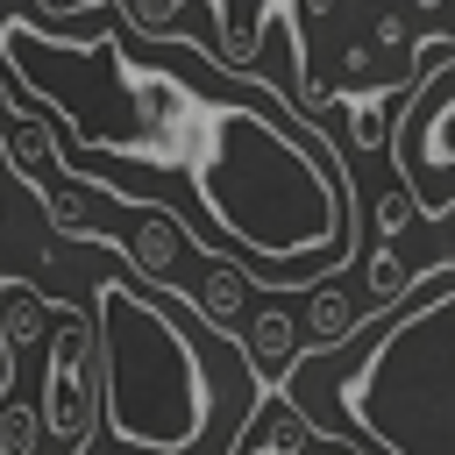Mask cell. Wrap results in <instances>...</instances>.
Wrapping results in <instances>:
<instances>
[{"label":"cell","instance_id":"cell-7","mask_svg":"<svg viewBox=\"0 0 455 455\" xmlns=\"http://www.w3.org/2000/svg\"><path fill=\"white\" fill-rule=\"evenodd\" d=\"M249 291H256V270H249V263L213 256V263H206V277L192 284V306H199V320H206V327L235 334V327H242V313H249Z\"/></svg>","mask_w":455,"mask_h":455},{"label":"cell","instance_id":"cell-2","mask_svg":"<svg viewBox=\"0 0 455 455\" xmlns=\"http://www.w3.org/2000/svg\"><path fill=\"white\" fill-rule=\"evenodd\" d=\"M334 398L341 419L320 441H348L363 455H455V263H434L398 299Z\"/></svg>","mask_w":455,"mask_h":455},{"label":"cell","instance_id":"cell-9","mask_svg":"<svg viewBox=\"0 0 455 455\" xmlns=\"http://www.w3.org/2000/svg\"><path fill=\"white\" fill-rule=\"evenodd\" d=\"M419 228V213H412V199L391 185L384 199H377V242H398V235H412Z\"/></svg>","mask_w":455,"mask_h":455},{"label":"cell","instance_id":"cell-4","mask_svg":"<svg viewBox=\"0 0 455 455\" xmlns=\"http://www.w3.org/2000/svg\"><path fill=\"white\" fill-rule=\"evenodd\" d=\"M92 327L57 299V313H50V363H43V412H36V427L57 441V455H78L85 441H92V427H100V412H92Z\"/></svg>","mask_w":455,"mask_h":455},{"label":"cell","instance_id":"cell-1","mask_svg":"<svg viewBox=\"0 0 455 455\" xmlns=\"http://www.w3.org/2000/svg\"><path fill=\"white\" fill-rule=\"evenodd\" d=\"M206 213L263 263L291 270L299 284L348 270L355 256V192L348 171L320 135L291 142L284 121L256 107H213L206 149L192 164Z\"/></svg>","mask_w":455,"mask_h":455},{"label":"cell","instance_id":"cell-6","mask_svg":"<svg viewBox=\"0 0 455 455\" xmlns=\"http://www.w3.org/2000/svg\"><path fill=\"white\" fill-rule=\"evenodd\" d=\"M306 355V334H299V320L284 313V306H270V313H256L249 320V334H242V363L256 370V384H284L291 377V363Z\"/></svg>","mask_w":455,"mask_h":455},{"label":"cell","instance_id":"cell-11","mask_svg":"<svg viewBox=\"0 0 455 455\" xmlns=\"http://www.w3.org/2000/svg\"><path fill=\"white\" fill-rule=\"evenodd\" d=\"M36 7H50V14H78V7H92V0H36Z\"/></svg>","mask_w":455,"mask_h":455},{"label":"cell","instance_id":"cell-5","mask_svg":"<svg viewBox=\"0 0 455 455\" xmlns=\"http://www.w3.org/2000/svg\"><path fill=\"white\" fill-rule=\"evenodd\" d=\"M128 213H135V228L121 235L128 277H135V284H164V277H171V263L185 256V235H178L185 220H178L171 206H149V199H135Z\"/></svg>","mask_w":455,"mask_h":455},{"label":"cell","instance_id":"cell-12","mask_svg":"<svg viewBox=\"0 0 455 455\" xmlns=\"http://www.w3.org/2000/svg\"><path fill=\"white\" fill-rule=\"evenodd\" d=\"M412 7H419V14H434V7H441V0H412Z\"/></svg>","mask_w":455,"mask_h":455},{"label":"cell","instance_id":"cell-3","mask_svg":"<svg viewBox=\"0 0 455 455\" xmlns=\"http://www.w3.org/2000/svg\"><path fill=\"white\" fill-rule=\"evenodd\" d=\"M92 412L135 455H178L213 412L199 341L135 277H100L92 299Z\"/></svg>","mask_w":455,"mask_h":455},{"label":"cell","instance_id":"cell-10","mask_svg":"<svg viewBox=\"0 0 455 455\" xmlns=\"http://www.w3.org/2000/svg\"><path fill=\"white\" fill-rule=\"evenodd\" d=\"M370 43H377V50H391V43H405V21H398V14H377V28H370Z\"/></svg>","mask_w":455,"mask_h":455},{"label":"cell","instance_id":"cell-8","mask_svg":"<svg viewBox=\"0 0 455 455\" xmlns=\"http://www.w3.org/2000/svg\"><path fill=\"white\" fill-rule=\"evenodd\" d=\"M405 291H412V277L398 263V242H377V256H370V299L377 306H398Z\"/></svg>","mask_w":455,"mask_h":455}]
</instances>
